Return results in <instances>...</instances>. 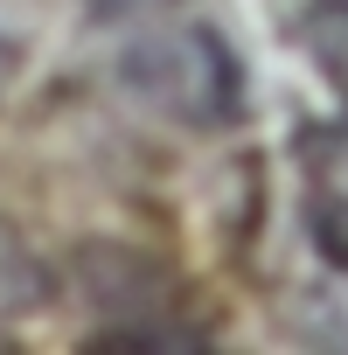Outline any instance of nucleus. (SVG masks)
Listing matches in <instances>:
<instances>
[{
	"label": "nucleus",
	"mask_w": 348,
	"mask_h": 355,
	"mask_svg": "<svg viewBox=\"0 0 348 355\" xmlns=\"http://www.w3.org/2000/svg\"><path fill=\"white\" fill-rule=\"evenodd\" d=\"M119 77H125V91H132L146 112L189 125V132H223V125H237V112H244L237 56H230V42H223L216 28H202V21L139 35V42L125 49Z\"/></svg>",
	"instance_id": "obj_1"
},
{
	"label": "nucleus",
	"mask_w": 348,
	"mask_h": 355,
	"mask_svg": "<svg viewBox=\"0 0 348 355\" xmlns=\"http://www.w3.org/2000/svg\"><path fill=\"white\" fill-rule=\"evenodd\" d=\"M299 202H306V237L320 244V258L348 272V119L299 132Z\"/></svg>",
	"instance_id": "obj_2"
},
{
	"label": "nucleus",
	"mask_w": 348,
	"mask_h": 355,
	"mask_svg": "<svg viewBox=\"0 0 348 355\" xmlns=\"http://www.w3.org/2000/svg\"><path fill=\"white\" fill-rule=\"evenodd\" d=\"M306 56L348 98V0H313V15H306Z\"/></svg>",
	"instance_id": "obj_3"
},
{
	"label": "nucleus",
	"mask_w": 348,
	"mask_h": 355,
	"mask_svg": "<svg viewBox=\"0 0 348 355\" xmlns=\"http://www.w3.org/2000/svg\"><path fill=\"white\" fill-rule=\"evenodd\" d=\"M91 15H112V21H132V15H167V8H182V0H84Z\"/></svg>",
	"instance_id": "obj_4"
}]
</instances>
